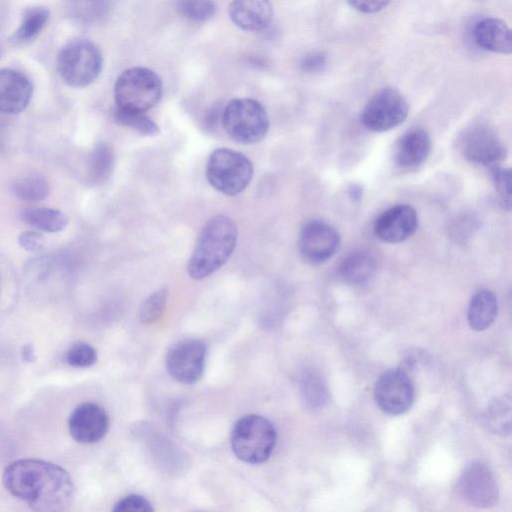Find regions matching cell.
<instances>
[{"label": "cell", "mask_w": 512, "mask_h": 512, "mask_svg": "<svg viewBox=\"0 0 512 512\" xmlns=\"http://www.w3.org/2000/svg\"><path fill=\"white\" fill-rule=\"evenodd\" d=\"M33 95V84L22 72L0 69V113L19 114L29 105Z\"/></svg>", "instance_id": "cell-16"}, {"label": "cell", "mask_w": 512, "mask_h": 512, "mask_svg": "<svg viewBox=\"0 0 512 512\" xmlns=\"http://www.w3.org/2000/svg\"><path fill=\"white\" fill-rule=\"evenodd\" d=\"M162 90V81L153 70L139 66L128 68L114 84L116 107L146 112L159 102Z\"/></svg>", "instance_id": "cell-5"}, {"label": "cell", "mask_w": 512, "mask_h": 512, "mask_svg": "<svg viewBox=\"0 0 512 512\" xmlns=\"http://www.w3.org/2000/svg\"><path fill=\"white\" fill-rule=\"evenodd\" d=\"M414 398V383L407 370L402 367L385 371L375 383V402L389 415L406 413L413 405Z\"/></svg>", "instance_id": "cell-9"}, {"label": "cell", "mask_w": 512, "mask_h": 512, "mask_svg": "<svg viewBox=\"0 0 512 512\" xmlns=\"http://www.w3.org/2000/svg\"><path fill=\"white\" fill-rule=\"evenodd\" d=\"M21 355L24 361L32 363L36 360L34 347L31 344H26L22 347Z\"/></svg>", "instance_id": "cell-38"}, {"label": "cell", "mask_w": 512, "mask_h": 512, "mask_svg": "<svg viewBox=\"0 0 512 512\" xmlns=\"http://www.w3.org/2000/svg\"><path fill=\"white\" fill-rule=\"evenodd\" d=\"M418 226V215L409 204H398L385 210L374 222V235L386 243H400L410 238Z\"/></svg>", "instance_id": "cell-14"}, {"label": "cell", "mask_w": 512, "mask_h": 512, "mask_svg": "<svg viewBox=\"0 0 512 512\" xmlns=\"http://www.w3.org/2000/svg\"><path fill=\"white\" fill-rule=\"evenodd\" d=\"M58 73L70 87L84 88L100 75L103 57L99 47L87 39H73L59 51L56 59Z\"/></svg>", "instance_id": "cell-3"}, {"label": "cell", "mask_w": 512, "mask_h": 512, "mask_svg": "<svg viewBox=\"0 0 512 512\" xmlns=\"http://www.w3.org/2000/svg\"><path fill=\"white\" fill-rule=\"evenodd\" d=\"M175 6L182 17L195 23L208 21L216 11L213 0H175Z\"/></svg>", "instance_id": "cell-30"}, {"label": "cell", "mask_w": 512, "mask_h": 512, "mask_svg": "<svg viewBox=\"0 0 512 512\" xmlns=\"http://www.w3.org/2000/svg\"><path fill=\"white\" fill-rule=\"evenodd\" d=\"M409 106L405 97L395 88L386 87L368 101L362 112V123L370 131L385 132L401 124Z\"/></svg>", "instance_id": "cell-8"}, {"label": "cell", "mask_w": 512, "mask_h": 512, "mask_svg": "<svg viewBox=\"0 0 512 512\" xmlns=\"http://www.w3.org/2000/svg\"><path fill=\"white\" fill-rule=\"evenodd\" d=\"M300 394L304 405L310 410H319L329 400V390L324 378L317 372L304 373L300 381Z\"/></svg>", "instance_id": "cell-24"}, {"label": "cell", "mask_w": 512, "mask_h": 512, "mask_svg": "<svg viewBox=\"0 0 512 512\" xmlns=\"http://www.w3.org/2000/svg\"><path fill=\"white\" fill-rule=\"evenodd\" d=\"M474 39L484 50L500 54L512 51V34L505 22L496 18H485L474 28Z\"/></svg>", "instance_id": "cell-19"}, {"label": "cell", "mask_w": 512, "mask_h": 512, "mask_svg": "<svg viewBox=\"0 0 512 512\" xmlns=\"http://www.w3.org/2000/svg\"><path fill=\"white\" fill-rule=\"evenodd\" d=\"M430 150L429 134L422 128H414L407 131L398 140L394 151V161L402 169H413L427 159Z\"/></svg>", "instance_id": "cell-18"}, {"label": "cell", "mask_w": 512, "mask_h": 512, "mask_svg": "<svg viewBox=\"0 0 512 512\" xmlns=\"http://www.w3.org/2000/svg\"><path fill=\"white\" fill-rule=\"evenodd\" d=\"M253 165L242 153L219 148L214 150L207 162L206 177L210 185L228 196L241 193L250 183Z\"/></svg>", "instance_id": "cell-7"}, {"label": "cell", "mask_w": 512, "mask_h": 512, "mask_svg": "<svg viewBox=\"0 0 512 512\" xmlns=\"http://www.w3.org/2000/svg\"><path fill=\"white\" fill-rule=\"evenodd\" d=\"M458 488L469 504L479 508L493 506L499 495L493 472L480 461L471 462L464 468L459 477Z\"/></svg>", "instance_id": "cell-13"}, {"label": "cell", "mask_w": 512, "mask_h": 512, "mask_svg": "<svg viewBox=\"0 0 512 512\" xmlns=\"http://www.w3.org/2000/svg\"><path fill=\"white\" fill-rule=\"evenodd\" d=\"M460 149L470 163L489 168L500 165L506 155L498 134L485 124H475L467 128L461 137Z\"/></svg>", "instance_id": "cell-10"}, {"label": "cell", "mask_w": 512, "mask_h": 512, "mask_svg": "<svg viewBox=\"0 0 512 512\" xmlns=\"http://www.w3.org/2000/svg\"><path fill=\"white\" fill-rule=\"evenodd\" d=\"M18 244L28 252H40L45 246V239L40 231L25 230L18 235Z\"/></svg>", "instance_id": "cell-35"}, {"label": "cell", "mask_w": 512, "mask_h": 512, "mask_svg": "<svg viewBox=\"0 0 512 512\" xmlns=\"http://www.w3.org/2000/svg\"><path fill=\"white\" fill-rule=\"evenodd\" d=\"M115 512H149L153 511V507L151 503L140 495H128L121 500H119L114 508Z\"/></svg>", "instance_id": "cell-34"}, {"label": "cell", "mask_w": 512, "mask_h": 512, "mask_svg": "<svg viewBox=\"0 0 512 512\" xmlns=\"http://www.w3.org/2000/svg\"><path fill=\"white\" fill-rule=\"evenodd\" d=\"M69 432L72 438L82 444L100 441L107 433L109 418L106 411L96 403L78 405L69 417Z\"/></svg>", "instance_id": "cell-15"}, {"label": "cell", "mask_w": 512, "mask_h": 512, "mask_svg": "<svg viewBox=\"0 0 512 512\" xmlns=\"http://www.w3.org/2000/svg\"><path fill=\"white\" fill-rule=\"evenodd\" d=\"M276 439L274 425L263 416L251 414L235 423L231 432V447L240 460L259 464L270 457Z\"/></svg>", "instance_id": "cell-4"}, {"label": "cell", "mask_w": 512, "mask_h": 512, "mask_svg": "<svg viewBox=\"0 0 512 512\" xmlns=\"http://www.w3.org/2000/svg\"><path fill=\"white\" fill-rule=\"evenodd\" d=\"M12 193L19 199L38 202L49 194V184L40 174L32 173L17 177L11 184Z\"/></svg>", "instance_id": "cell-27"}, {"label": "cell", "mask_w": 512, "mask_h": 512, "mask_svg": "<svg viewBox=\"0 0 512 512\" xmlns=\"http://www.w3.org/2000/svg\"><path fill=\"white\" fill-rule=\"evenodd\" d=\"M340 240V234L332 225L312 220L304 224L299 232L298 250L304 261L318 265L336 253Z\"/></svg>", "instance_id": "cell-11"}, {"label": "cell", "mask_w": 512, "mask_h": 512, "mask_svg": "<svg viewBox=\"0 0 512 512\" xmlns=\"http://www.w3.org/2000/svg\"><path fill=\"white\" fill-rule=\"evenodd\" d=\"M2 480L13 496L36 511H62L75 494L72 478L64 468L39 459L12 462L4 470Z\"/></svg>", "instance_id": "cell-1"}, {"label": "cell", "mask_w": 512, "mask_h": 512, "mask_svg": "<svg viewBox=\"0 0 512 512\" xmlns=\"http://www.w3.org/2000/svg\"><path fill=\"white\" fill-rule=\"evenodd\" d=\"M357 11L362 13H375L382 10L390 0H347Z\"/></svg>", "instance_id": "cell-37"}, {"label": "cell", "mask_w": 512, "mask_h": 512, "mask_svg": "<svg viewBox=\"0 0 512 512\" xmlns=\"http://www.w3.org/2000/svg\"><path fill=\"white\" fill-rule=\"evenodd\" d=\"M111 9V0H69L68 13L82 24H94L102 21Z\"/></svg>", "instance_id": "cell-26"}, {"label": "cell", "mask_w": 512, "mask_h": 512, "mask_svg": "<svg viewBox=\"0 0 512 512\" xmlns=\"http://www.w3.org/2000/svg\"><path fill=\"white\" fill-rule=\"evenodd\" d=\"M113 118L121 126L130 128L145 136H154L159 133L157 124L145 112L124 110L115 107Z\"/></svg>", "instance_id": "cell-29"}, {"label": "cell", "mask_w": 512, "mask_h": 512, "mask_svg": "<svg viewBox=\"0 0 512 512\" xmlns=\"http://www.w3.org/2000/svg\"><path fill=\"white\" fill-rule=\"evenodd\" d=\"M65 361L72 367H90L97 361V352L90 344L77 342L66 351Z\"/></svg>", "instance_id": "cell-32"}, {"label": "cell", "mask_w": 512, "mask_h": 512, "mask_svg": "<svg viewBox=\"0 0 512 512\" xmlns=\"http://www.w3.org/2000/svg\"><path fill=\"white\" fill-rule=\"evenodd\" d=\"M232 22L245 31L260 32L267 29L273 19L270 0H233L228 7Z\"/></svg>", "instance_id": "cell-17"}, {"label": "cell", "mask_w": 512, "mask_h": 512, "mask_svg": "<svg viewBox=\"0 0 512 512\" xmlns=\"http://www.w3.org/2000/svg\"><path fill=\"white\" fill-rule=\"evenodd\" d=\"M237 242V227L226 216L211 218L200 231L190 256L187 271L200 280L222 267L233 253Z\"/></svg>", "instance_id": "cell-2"}, {"label": "cell", "mask_w": 512, "mask_h": 512, "mask_svg": "<svg viewBox=\"0 0 512 512\" xmlns=\"http://www.w3.org/2000/svg\"><path fill=\"white\" fill-rule=\"evenodd\" d=\"M114 152L106 142H99L91 152L88 162V173L92 182L96 184L106 181L113 169Z\"/></svg>", "instance_id": "cell-28"}, {"label": "cell", "mask_w": 512, "mask_h": 512, "mask_svg": "<svg viewBox=\"0 0 512 512\" xmlns=\"http://www.w3.org/2000/svg\"><path fill=\"white\" fill-rule=\"evenodd\" d=\"M376 267V260L370 253L358 251L349 254L342 260L339 272L345 282L360 286L371 280Z\"/></svg>", "instance_id": "cell-22"}, {"label": "cell", "mask_w": 512, "mask_h": 512, "mask_svg": "<svg viewBox=\"0 0 512 512\" xmlns=\"http://www.w3.org/2000/svg\"><path fill=\"white\" fill-rule=\"evenodd\" d=\"M49 19V10L43 6L27 7L21 17L20 24L9 37L13 46H25L34 41L42 32Z\"/></svg>", "instance_id": "cell-21"}, {"label": "cell", "mask_w": 512, "mask_h": 512, "mask_svg": "<svg viewBox=\"0 0 512 512\" xmlns=\"http://www.w3.org/2000/svg\"><path fill=\"white\" fill-rule=\"evenodd\" d=\"M498 312V300L489 289L477 291L471 298L468 307V323L475 331H482L491 326Z\"/></svg>", "instance_id": "cell-20"}, {"label": "cell", "mask_w": 512, "mask_h": 512, "mask_svg": "<svg viewBox=\"0 0 512 512\" xmlns=\"http://www.w3.org/2000/svg\"><path fill=\"white\" fill-rule=\"evenodd\" d=\"M166 300V288H161L151 294L140 308V321L144 324H151L157 321L164 311Z\"/></svg>", "instance_id": "cell-31"}, {"label": "cell", "mask_w": 512, "mask_h": 512, "mask_svg": "<svg viewBox=\"0 0 512 512\" xmlns=\"http://www.w3.org/2000/svg\"><path fill=\"white\" fill-rule=\"evenodd\" d=\"M327 63L326 55L322 52H311L306 54L300 60V68L307 73L320 72Z\"/></svg>", "instance_id": "cell-36"}, {"label": "cell", "mask_w": 512, "mask_h": 512, "mask_svg": "<svg viewBox=\"0 0 512 512\" xmlns=\"http://www.w3.org/2000/svg\"><path fill=\"white\" fill-rule=\"evenodd\" d=\"M0 55H1V52H0Z\"/></svg>", "instance_id": "cell-39"}, {"label": "cell", "mask_w": 512, "mask_h": 512, "mask_svg": "<svg viewBox=\"0 0 512 512\" xmlns=\"http://www.w3.org/2000/svg\"><path fill=\"white\" fill-rule=\"evenodd\" d=\"M487 428L494 434L507 436L511 432V399L509 396L495 398L484 414Z\"/></svg>", "instance_id": "cell-25"}, {"label": "cell", "mask_w": 512, "mask_h": 512, "mask_svg": "<svg viewBox=\"0 0 512 512\" xmlns=\"http://www.w3.org/2000/svg\"><path fill=\"white\" fill-rule=\"evenodd\" d=\"M222 125L228 136L241 144L261 141L269 129L264 107L251 98L231 100L222 112Z\"/></svg>", "instance_id": "cell-6"}, {"label": "cell", "mask_w": 512, "mask_h": 512, "mask_svg": "<svg viewBox=\"0 0 512 512\" xmlns=\"http://www.w3.org/2000/svg\"><path fill=\"white\" fill-rule=\"evenodd\" d=\"M490 175L503 208L511 206V170L496 165L490 168Z\"/></svg>", "instance_id": "cell-33"}, {"label": "cell", "mask_w": 512, "mask_h": 512, "mask_svg": "<svg viewBox=\"0 0 512 512\" xmlns=\"http://www.w3.org/2000/svg\"><path fill=\"white\" fill-rule=\"evenodd\" d=\"M21 220L34 230L57 233L66 228L69 218L58 209L31 207L21 211Z\"/></svg>", "instance_id": "cell-23"}, {"label": "cell", "mask_w": 512, "mask_h": 512, "mask_svg": "<svg viewBox=\"0 0 512 512\" xmlns=\"http://www.w3.org/2000/svg\"><path fill=\"white\" fill-rule=\"evenodd\" d=\"M206 358L203 341L189 338L174 344L167 353L166 367L172 378L190 384L202 375Z\"/></svg>", "instance_id": "cell-12"}]
</instances>
